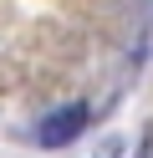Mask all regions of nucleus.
Returning a JSON list of instances; mask_svg holds the SVG:
<instances>
[{
	"label": "nucleus",
	"instance_id": "nucleus-1",
	"mask_svg": "<svg viewBox=\"0 0 153 158\" xmlns=\"http://www.w3.org/2000/svg\"><path fill=\"white\" fill-rule=\"evenodd\" d=\"M82 127H87V102H66V107H56V112L41 117L36 143L41 148H66L71 138H82Z\"/></svg>",
	"mask_w": 153,
	"mask_h": 158
},
{
	"label": "nucleus",
	"instance_id": "nucleus-2",
	"mask_svg": "<svg viewBox=\"0 0 153 158\" xmlns=\"http://www.w3.org/2000/svg\"><path fill=\"white\" fill-rule=\"evenodd\" d=\"M92 158H122V138H107V143H97V153Z\"/></svg>",
	"mask_w": 153,
	"mask_h": 158
}]
</instances>
